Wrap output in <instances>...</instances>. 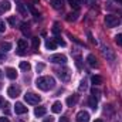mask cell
Segmentation results:
<instances>
[{
  "label": "cell",
  "mask_w": 122,
  "mask_h": 122,
  "mask_svg": "<svg viewBox=\"0 0 122 122\" xmlns=\"http://www.w3.org/2000/svg\"><path fill=\"white\" fill-rule=\"evenodd\" d=\"M36 68H37V72H40V71H43V70H44V64H41V62H40V64H37V67H36Z\"/></svg>",
  "instance_id": "33"
},
{
  "label": "cell",
  "mask_w": 122,
  "mask_h": 122,
  "mask_svg": "<svg viewBox=\"0 0 122 122\" xmlns=\"http://www.w3.org/2000/svg\"><path fill=\"white\" fill-rule=\"evenodd\" d=\"M101 51H102V56H104V57H105V58H107L108 61H114V60H115V54L112 53V50H111L109 47L104 46Z\"/></svg>",
  "instance_id": "4"
},
{
  "label": "cell",
  "mask_w": 122,
  "mask_h": 122,
  "mask_svg": "<svg viewBox=\"0 0 122 122\" xmlns=\"http://www.w3.org/2000/svg\"><path fill=\"white\" fill-rule=\"evenodd\" d=\"M0 50H1L3 53H6V51L11 50V44H10V43H1V44H0Z\"/></svg>",
  "instance_id": "22"
},
{
  "label": "cell",
  "mask_w": 122,
  "mask_h": 122,
  "mask_svg": "<svg viewBox=\"0 0 122 122\" xmlns=\"http://www.w3.org/2000/svg\"><path fill=\"white\" fill-rule=\"evenodd\" d=\"M14 112H16L17 115H23V114L27 112V107H24L21 102H17V104L14 105Z\"/></svg>",
  "instance_id": "9"
},
{
  "label": "cell",
  "mask_w": 122,
  "mask_h": 122,
  "mask_svg": "<svg viewBox=\"0 0 122 122\" xmlns=\"http://www.w3.org/2000/svg\"><path fill=\"white\" fill-rule=\"evenodd\" d=\"M57 75L61 78V81H64V82H68L70 81V71L67 70V68H60V70H57Z\"/></svg>",
  "instance_id": "6"
},
{
  "label": "cell",
  "mask_w": 122,
  "mask_h": 122,
  "mask_svg": "<svg viewBox=\"0 0 122 122\" xmlns=\"http://www.w3.org/2000/svg\"><path fill=\"white\" fill-rule=\"evenodd\" d=\"M30 9H31V11H33V14H34L36 17H40V13H38V11H37V10H36L34 7H30Z\"/></svg>",
  "instance_id": "35"
},
{
  "label": "cell",
  "mask_w": 122,
  "mask_h": 122,
  "mask_svg": "<svg viewBox=\"0 0 122 122\" xmlns=\"http://www.w3.org/2000/svg\"><path fill=\"white\" fill-rule=\"evenodd\" d=\"M17 10H19V13H20L21 16H27V7H26L24 3L19 1V3H17Z\"/></svg>",
  "instance_id": "16"
},
{
  "label": "cell",
  "mask_w": 122,
  "mask_h": 122,
  "mask_svg": "<svg viewBox=\"0 0 122 122\" xmlns=\"http://www.w3.org/2000/svg\"><path fill=\"white\" fill-rule=\"evenodd\" d=\"M36 85L41 91H48L56 87V80L53 77H40L36 80Z\"/></svg>",
  "instance_id": "1"
},
{
  "label": "cell",
  "mask_w": 122,
  "mask_h": 122,
  "mask_svg": "<svg viewBox=\"0 0 122 122\" xmlns=\"http://www.w3.org/2000/svg\"><path fill=\"white\" fill-rule=\"evenodd\" d=\"M0 75H1V71H0Z\"/></svg>",
  "instance_id": "44"
},
{
  "label": "cell",
  "mask_w": 122,
  "mask_h": 122,
  "mask_svg": "<svg viewBox=\"0 0 122 122\" xmlns=\"http://www.w3.org/2000/svg\"><path fill=\"white\" fill-rule=\"evenodd\" d=\"M78 98H80V95H77V94L68 97V98H67V105H68V107H74V105L78 102Z\"/></svg>",
  "instance_id": "11"
},
{
  "label": "cell",
  "mask_w": 122,
  "mask_h": 122,
  "mask_svg": "<svg viewBox=\"0 0 122 122\" xmlns=\"http://www.w3.org/2000/svg\"><path fill=\"white\" fill-rule=\"evenodd\" d=\"M56 41H57V43H58V44H61V46H65V43H64V41H62V40H61L60 37H57V38H56Z\"/></svg>",
  "instance_id": "37"
},
{
  "label": "cell",
  "mask_w": 122,
  "mask_h": 122,
  "mask_svg": "<svg viewBox=\"0 0 122 122\" xmlns=\"http://www.w3.org/2000/svg\"><path fill=\"white\" fill-rule=\"evenodd\" d=\"M77 16H78L77 11H75V13H70L68 17H67V20H68V21H75V20H77Z\"/></svg>",
  "instance_id": "26"
},
{
  "label": "cell",
  "mask_w": 122,
  "mask_h": 122,
  "mask_svg": "<svg viewBox=\"0 0 122 122\" xmlns=\"http://www.w3.org/2000/svg\"><path fill=\"white\" fill-rule=\"evenodd\" d=\"M6 75H7V78H10V80H16V78H17V72H16V70L11 68V67L6 68Z\"/></svg>",
  "instance_id": "13"
},
{
  "label": "cell",
  "mask_w": 122,
  "mask_h": 122,
  "mask_svg": "<svg viewBox=\"0 0 122 122\" xmlns=\"http://www.w3.org/2000/svg\"><path fill=\"white\" fill-rule=\"evenodd\" d=\"M91 94L94 95V97H99V94H101V92H99V90H97V88L94 87V88L91 90Z\"/></svg>",
  "instance_id": "30"
},
{
  "label": "cell",
  "mask_w": 122,
  "mask_h": 122,
  "mask_svg": "<svg viewBox=\"0 0 122 122\" xmlns=\"http://www.w3.org/2000/svg\"><path fill=\"white\" fill-rule=\"evenodd\" d=\"M77 122H90V114L87 111H80L75 117Z\"/></svg>",
  "instance_id": "8"
},
{
  "label": "cell",
  "mask_w": 122,
  "mask_h": 122,
  "mask_svg": "<svg viewBox=\"0 0 122 122\" xmlns=\"http://www.w3.org/2000/svg\"><path fill=\"white\" fill-rule=\"evenodd\" d=\"M50 61L54 62V64H65L67 62V57L62 56V54H54L50 57Z\"/></svg>",
  "instance_id": "7"
},
{
  "label": "cell",
  "mask_w": 122,
  "mask_h": 122,
  "mask_svg": "<svg viewBox=\"0 0 122 122\" xmlns=\"http://www.w3.org/2000/svg\"><path fill=\"white\" fill-rule=\"evenodd\" d=\"M104 21H105V26L109 27V29H114V27H117L119 24V19L117 16H114V14H107Z\"/></svg>",
  "instance_id": "2"
},
{
  "label": "cell",
  "mask_w": 122,
  "mask_h": 122,
  "mask_svg": "<svg viewBox=\"0 0 122 122\" xmlns=\"http://www.w3.org/2000/svg\"><path fill=\"white\" fill-rule=\"evenodd\" d=\"M4 107H7V102L4 101L3 97H0V108H4Z\"/></svg>",
  "instance_id": "31"
},
{
  "label": "cell",
  "mask_w": 122,
  "mask_h": 122,
  "mask_svg": "<svg viewBox=\"0 0 122 122\" xmlns=\"http://www.w3.org/2000/svg\"><path fill=\"white\" fill-rule=\"evenodd\" d=\"M53 33H54L56 36H58V33H60V26H58V23L54 24V27H53Z\"/></svg>",
  "instance_id": "29"
},
{
  "label": "cell",
  "mask_w": 122,
  "mask_h": 122,
  "mask_svg": "<svg viewBox=\"0 0 122 122\" xmlns=\"http://www.w3.org/2000/svg\"><path fill=\"white\" fill-rule=\"evenodd\" d=\"M7 21H9V23H10V24H11V26H14V24H16V23H17V21H16V19H14V17H9V20H7Z\"/></svg>",
  "instance_id": "34"
},
{
  "label": "cell",
  "mask_w": 122,
  "mask_h": 122,
  "mask_svg": "<svg viewBox=\"0 0 122 122\" xmlns=\"http://www.w3.org/2000/svg\"><path fill=\"white\" fill-rule=\"evenodd\" d=\"M121 3H122V0H121Z\"/></svg>",
  "instance_id": "45"
},
{
  "label": "cell",
  "mask_w": 122,
  "mask_h": 122,
  "mask_svg": "<svg viewBox=\"0 0 122 122\" xmlns=\"http://www.w3.org/2000/svg\"><path fill=\"white\" fill-rule=\"evenodd\" d=\"M24 99H26V102L30 104V105H37V104L41 101V97L37 95V94H34V92H26Z\"/></svg>",
  "instance_id": "3"
},
{
  "label": "cell",
  "mask_w": 122,
  "mask_h": 122,
  "mask_svg": "<svg viewBox=\"0 0 122 122\" xmlns=\"http://www.w3.org/2000/svg\"><path fill=\"white\" fill-rule=\"evenodd\" d=\"M94 122H104V121H102V119H95Z\"/></svg>",
  "instance_id": "42"
},
{
  "label": "cell",
  "mask_w": 122,
  "mask_h": 122,
  "mask_svg": "<svg viewBox=\"0 0 122 122\" xmlns=\"http://www.w3.org/2000/svg\"><path fill=\"white\" fill-rule=\"evenodd\" d=\"M11 9V4H10V1H0V14H3L4 11H9Z\"/></svg>",
  "instance_id": "12"
},
{
  "label": "cell",
  "mask_w": 122,
  "mask_h": 122,
  "mask_svg": "<svg viewBox=\"0 0 122 122\" xmlns=\"http://www.w3.org/2000/svg\"><path fill=\"white\" fill-rule=\"evenodd\" d=\"M60 122H70V118L68 117H62V118H60Z\"/></svg>",
  "instance_id": "36"
},
{
  "label": "cell",
  "mask_w": 122,
  "mask_h": 122,
  "mask_svg": "<svg viewBox=\"0 0 122 122\" xmlns=\"http://www.w3.org/2000/svg\"><path fill=\"white\" fill-rule=\"evenodd\" d=\"M50 4H51L56 10H60V9H62V6H64V0H51Z\"/></svg>",
  "instance_id": "18"
},
{
  "label": "cell",
  "mask_w": 122,
  "mask_h": 122,
  "mask_svg": "<svg viewBox=\"0 0 122 122\" xmlns=\"http://www.w3.org/2000/svg\"><path fill=\"white\" fill-rule=\"evenodd\" d=\"M68 3H70L71 9H74V10H78V9L81 7V4H82V0H68Z\"/></svg>",
  "instance_id": "19"
},
{
  "label": "cell",
  "mask_w": 122,
  "mask_h": 122,
  "mask_svg": "<svg viewBox=\"0 0 122 122\" xmlns=\"http://www.w3.org/2000/svg\"><path fill=\"white\" fill-rule=\"evenodd\" d=\"M20 68H21L23 71H29V70H30V64H29L27 61H21V62H20Z\"/></svg>",
  "instance_id": "24"
},
{
  "label": "cell",
  "mask_w": 122,
  "mask_h": 122,
  "mask_svg": "<svg viewBox=\"0 0 122 122\" xmlns=\"http://www.w3.org/2000/svg\"><path fill=\"white\" fill-rule=\"evenodd\" d=\"M40 47V38L38 37H33V48L37 50Z\"/></svg>",
  "instance_id": "25"
},
{
  "label": "cell",
  "mask_w": 122,
  "mask_h": 122,
  "mask_svg": "<svg viewBox=\"0 0 122 122\" xmlns=\"http://www.w3.org/2000/svg\"><path fill=\"white\" fill-rule=\"evenodd\" d=\"M88 105L91 107L92 109H97V108H98V101H97V97L91 95V97L88 98Z\"/></svg>",
  "instance_id": "20"
},
{
  "label": "cell",
  "mask_w": 122,
  "mask_h": 122,
  "mask_svg": "<svg viewBox=\"0 0 122 122\" xmlns=\"http://www.w3.org/2000/svg\"><path fill=\"white\" fill-rule=\"evenodd\" d=\"M85 90H87V81L84 80L80 82V91H85Z\"/></svg>",
  "instance_id": "28"
},
{
  "label": "cell",
  "mask_w": 122,
  "mask_h": 122,
  "mask_svg": "<svg viewBox=\"0 0 122 122\" xmlns=\"http://www.w3.org/2000/svg\"><path fill=\"white\" fill-rule=\"evenodd\" d=\"M75 64H77L78 68H81V60H80V58H77V62H75Z\"/></svg>",
  "instance_id": "40"
},
{
  "label": "cell",
  "mask_w": 122,
  "mask_h": 122,
  "mask_svg": "<svg viewBox=\"0 0 122 122\" xmlns=\"http://www.w3.org/2000/svg\"><path fill=\"white\" fill-rule=\"evenodd\" d=\"M115 43H117L118 46H121V47H122V33H121V34H118V36L115 37Z\"/></svg>",
  "instance_id": "27"
},
{
  "label": "cell",
  "mask_w": 122,
  "mask_h": 122,
  "mask_svg": "<svg viewBox=\"0 0 122 122\" xmlns=\"http://www.w3.org/2000/svg\"><path fill=\"white\" fill-rule=\"evenodd\" d=\"M0 122H10V121H9V118H4V117H1V118H0Z\"/></svg>",
  "instance_id": "39"
},
{
  "label": "cell",
  "mask_w": 122,
  "mask_h": 122,
  "mask_svg": "<svg viewBox=\"0 0 122 122\" xmlns=\"http://www.w3.org/2000/svg\"><path fill=\"white\" fill-rule=\"evenodd\" d=\"M61 109H62V104H61L60 101H56V102L53 104V107H51V111H53L54 114H60Z\"/></svg>",
  "instance_id": "17"
},
{
  "label": "cell",
  "mask_w": 122,
  "mask_h": 122,
  "mask_svg": "<svg viewBox=\"0 0 122 122\" xmlns=\"http://www.w3.org/2000/svg\"><path fill=\"white\" fill-rule=\"evenodd\" d=\"M31 1H33V3H38V0H31Z\"/></svg>",
  "instance_id": "43"
},
{
  "label": "cell",
  "mask_w": 122,
  "mask_h": 122,
  "mask_svg": "<svg viewBox=\"0 0 122 122\" xmlns=\"http://www.w3.org/2000/svg\"><path fill=\"white\" fill-rule=\"evenodd\" d=\"M20 92H21V88H20V87L11 85V87H9V90H7V95H9L10 98H17V97L20 95Z\"/></svg>",
  "instance_id": "5"
},
{
  "label": "cell",
  "mask_w": 122,
  "mask_h": 122,
  "mask_svg": "<svg viewBox=\"0 0 122 122\" xmlns=\"http://www.w3.org/2000/svg\"><path fill=\"white\" fill-rule=\"evenodd\" d=\"M46 112H47V109H46L44 107H38V108H36L34 115H36V117H44V115H46Z\"/></svg>",
  "instance_id": "21"
},
{
  "label": "cell",
  "mask_w": 122,
  "mask_h": 122,
  "mask_svg": "<svg viewBox=\"0 0 122 122\" xmlns=\"http://www.w3.org/2000/svg\"><path fill=\"white\" fill-rule=\"evenodd\" d=\"M91 81H92V84H94V85H99V84L102 82V78H101L99 75H92Z\"/></svg>",
  "instance_id": "23"
},
{
  "label": "cell",
  "mask_w": 122,
  "mask_h": 122,
  "mask_svg": "<svg viewBox=\"0 0 122 122\" xmlns=\"http://www.w3.org/2000/svg\"><path fill=\"white\" fill-rule=\"evenodd\" d=\"M46 47H47V50H56L57 48V41L54 38H48L46 41Z\"/></svg>",
  "instance_id": "14"
},
{
  "label": "cell",
  "mask_w": 122,
  "mask_h": 122,
  "mask_svg": "<svg viewBox=\"0 0 122 122\" xmlns=\"http://www.w3.org/2000/svg\"><path fill=\"white\" fill-rule=\"evenodd\" d=\"M87 62H88L90 67H97V65H98L97 57H95L94 54H88V57H87Z\"/></svg>",
  "instance_id": "15"
},
{
  "label": "cell",
  "mask_w": 122,
  "mask_h": 122,
  "mask_svg": "<svg viewBox=\"0 0 122 122\" xmlns=\"http://www.w3.org/2000/svg\"><path fill=\"white\" fill-rule=\"evenodd\" d=\"M17 46H19V54L23 56V54H24V50H27V40L20 38L19 43H17Z\"/></svg>",
  "instance_id": "10"
},
{
  "label": "cell",
  "mask_w": 122,
  "mask_h": 122,
  "mask_svg": "<svg viewBox=\"0 0 122 122\" xmlns=\"http://www.w3.org/2000/svg\"><path fill=\"white\" fill-rule=\"evenodd\" d=\"M0 60H4V56L3 54H0Z\"/></svg>",
  "instance_id": "41"
},
{
  "label": "cell",
  "mask_w": 122,
  "mask_h": 122,
  "mask_svg": "<svg viewBox=\"0 0 122 122\" xmlns=\"http://www.w3.org/2000/svg\"><path fill=\"white\" fill-rule=\"evenodd\" d=\"M4 30H6V23L3 20H0V33H3Z\"/></svg>",
  "instance_id": "32"
},
{
  "label": "cell",
  "mask_w": 122,
  "mask_h": 122,
  "mask_svg": "<svg viewBox=\"0 0 122 122\" xmlns=\"http://www.w3.org/2000/svg\"><path fill=\"white\" fill-rule=\"evenodd\" d=\"M44 122H54V118L50 117V118H44Z\"/></svg>",
  "instance_id": "38"
}]
</instances>
